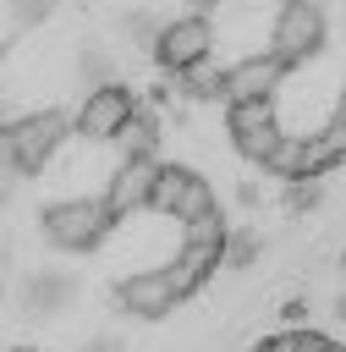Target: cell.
I'll use <instances>...</instances> for the list:
<instances>
[{
  "mask_svg": "<svg viewBox=\"0 0 346 352\" xmlns=\"http://www.w3.org/2000/svg\"><path fill=\"white\" fill-rule=\"evenodd\" d=\"M121 170V160H115V148L110 143H99V138H66L60 148H55V160L44 165V182H49V192H55V204L60 198H99L93 187L104 182L110 187V176Z\"/></svg>",
  "mask_w": 346,
  "mask_h": 352,
  "instance_id": "cell-1",
  "label": "cell"
},
{
  "mask_svg": "<svg viewBox=\"0 0 346 352\" xmlns=\"http://www.w3.org/2000/svg\"><path fill=\"white\" fill-rule=\"evenodd\" d=\"M60 143H66V116L60 110H33V116H22L0 132V165H16V170L33 176L55 160Z\"/></svg>",
  "mask_w": 346,
  "mask_h": 352,
  "instance_id": "cell-2",
  "label": "cell"
},
{
  "mask_svg": "<svg viewBox=\"0 0 346 352\" xmlns=\"http://www.w3.org/2000/svg\"><path fill=\"white\" fill-rule=\"evenodd\" d=\"M115 231V209L104 204V198H60V204H49L44 209V236L55 242V248H93V242H104Z\"/></svg>",
  "mask_w": 346,
  "mask_h": 352,
  "instance_id": "cell-3",
  "label": "cell"
},
{
  "mask_svg": "<svg viewBox=\"0 0 346 352\" xmlns=\"http://www.w3.org/2000/svg\"><path fill=\"white\" fill-rule=\"evenodd\" d=\"M319 44H324V11H319V0H280L275 6V38H269V50L286 66H302V60L319 55Z\"/></svg>",
  "mask_w": 346,
  "mask_h": 352,
  "instance_id": "cell-4",
  "label": "cell"
},
{
  "mask_svg": "<svg viewBox=\"0 0 346 352\" xmlns=\"http://www.w3.org/2000/svg\"><path fill=\"white\" fill-rule=\"evenodd\" d=\"M231 143L253 160V165H269L275 160V148L291 138L286 126H280V110H275V99H247V104H231Z\"/></svg>",
  "mask_w": 346,
  "mask_h": 352,
  "instance_id": "cell-5",
  "label": "cell"
},
{
  "mask_svg": "<svg viewBox=\"0 0 346 352\" xmlns=\"http://www.w3.org/2000/svg\"><path fill=\"white\" fill-rule=\"evenodd\" d=\"M214 55V22L209 16H181V22H165V38L154 50V60L165 72H192L198 60Z\"/></svg>",
  "mask_w": 346,
  "mask_h": 352,
  "instance_id": "cell-6",
  "label": "cell"
},
{
  "mask_svg": "<svg viewBox=\"0 0 346 352\" xmlns=\"http://www.w3.org/2000/svg\"><path fill=\"white\" fill-rule=\"evenodd\" d=\"M286 60L269 50V55H253V60H236L225 72V104H247V99H275L280 82H286Z\"/></svg>",
  "mask_w": 346,
  "mask_h": 352,
  "instance_id": "cell-7",
  "label": "cell"
},
{
  "mask_svg": "<svg viewBox=\"0 0 346 352\" xmlns=\"http://www.w3.org/2000/svg\"><path fill=\"white\" fill-rule=\"evenodd\" d=\"M132 116H137V110H132V94H126L121 82H110V88H93V94L82 99V110H77V132L110 143Z\"/></svg>",
  "mask_w": 346,
  "mask_h": 352,
  "instance_id": "cell-8",
  "label": "cell"
},
{
  "mask_svg": "<svg viewBox=\"0 0 346 352\" xmlns=\"http://www.w3.org/2000/svg\"><path fill=\"white\" fill-rule=\"evenodd\" d=\"M154 187H159V165L154 160H121V170L104 187V204L115 209V220L121 214H143V209H154Z\"/></svg>",
  "mask_w": 346,
  "mask_h": 352,
  "instance_id": "cell-9",
  "label": "cell"
},
{
  "mask_svg": "<svg viewBox=\"0 0 346 352\" xmlns=\"http://www.w3.org/2000/svg\"><path fill=\"white\" fill-rule=\"evenodd\" d=\"M176 302H181V292H176V280H170V270H132V275L121 280V308L137 314V319H159V314L176 308Z\"/></svg>",
  "mask_w": 346,
  "mask_h": 352,
  "instance_id": "cell-10",
  "label": "cell"
},
{
  "mask_svg": "<svg viewBox=\"0 0 346 352\" xmlns=\"http://www.w3.org/2000/svg\"><path fill=\"white\" fill-rule=\"evenodd\" d=\"M22 302H27L33 319H55V314H66V308L77 302V280L60 275V270H38V275L22 286Z\"/></svg>",
  "mask_w": 346,
  "mask_h": 352,
  "instance_id": "cell-11",
  "label": "cell"
},
{
  "mask_svg": "<svg viewBox=\"0 0 346 352\" xmlns=\"http://www.w3.org/2000/svg\"><path fill=\"white\" fill-rule=\"evenodd\" d=\"M346 160V132L330 121L324 132H313V138H302V176H324L330 165H341ZM297 176V182H302Z\"/></svg>",
  "mask_w": 346,
  "mask_h": 352,
  "instance_id": "cell-12",
  "label": "cell"
},
{
  "mask_svg": "<svg viewBox=\"0 0 346 352\" xmlns=\"http://www.w3.org/2000/svg\"><path fill=\"white\" fill-rule=\"evenodd\" d=\"M154 143H159V126H154V116H143V110L110 138L115 160H154Z\"/></svg>",
  "mask_w": 346,
  "mask_h": 352,
  "instance_id": "cell-13",
  "label": "cell"
},
{
  "mask_svg": "<svg viewBox=\"0 0 346 352\" xmlns=\"http://www.w3.org/2000/svg\"><path fill=\"white\" fill-rule=\"evenodd\" d=\"M192 176H198V170H181V165H165V170H159V187H154V209L176 220V204H181V192H187V182H192Z\"/></svg>",
  "mask_w": 346,
  "mask_h": 352,
  "instance_id": "cell-14",
  "label": "cell"
},
{
  "mask_svg": "<svg viewBox=\"0 0 346 352\" xmlns=\"http://www.w3.org/2000/svg\"><path fill=\"white\" fill-rule=\"evenodd\" d=\"M121 38H126V44H137V50H159L165 28H159L148 11H132V16H121Z\"/></svg>",
  "mask_w": 346,
  "mask_h": 352,
  "instance_id": "cell-15",
  "label": "cell"
},
{
  "mask_svg": "<svg viewBox=\"0 0 346 352\" xmlns=\"http://www.w3.org/2000/svg\"><path fill=\"white\" fill-rule=\"evenodd\" d=\"M77 72H82L93 88H110V82H121V66H115V55H104V50H82V55H77Z\"/></svg>",
  "mask_w": 346,
  "mask_h": 352,
  "instance_id": "cell-16",
  "label": "cell"
},
{
  "mask_svg": "<svg viewBox=\"0 0 346 352\" xmlns=\"http://www.w3.org/2000/svg\"><path fill=\"white\" fill-rule=\"evenodd\" d=\"M55 11V0H5V38L16 33V28H33V22H44Z\"/></svg>",
  "mask_w": 346,
  "mask_h": 352,
  "instance_id": "cell-17",
  "label": "cell"
},
{
  "mask_svg": "<svg viewBox=\"0 0 346 352\" xmlns=\"http://www.w3.org/2000/svg\"><path fill=\"white\" fill-rule=\"evenodd\" d=\"M187 77V88L198 94V99H225V72L220 66H209V60H198L192 72H181Z\"/></svg>",
  "mask_w": 346,
  "mask_h": 352,
  "instance_id": "cell-18",
  "label": "cell"
},
{
  "mask_svg": "<svg viewBox=\"0 0 346 352\" xmlns=\"http://www.w3.org/2000/svg\"><path fill=\"white\" fill-rule=\"evenodd\" d=\"M253 258H258V236L253 231H231L225 236V270H253Z\"/></svg>",
  "mask_w": 346,
  "mask_h": 352,
  "instance_id": "cell-19",
  "label": "cell"
},
{
  "mask_svg": "<svg viewBox=\"0 0 346 352\" xmlns=\"http://www.w3.org/2000/svg\"><path fill=\"white\" fill-rule=\"evenodd\" d=\"M291 352H330V341L319 330H291Z\"/></svg>",
  "mask_w": 346,
  "mask_h": 352,
  "instance_id": "cell-20",
  "label": "cell"
},
{
  "mask_svg": "<svg viewBox=\"0 0 346 352\" xmlns=\"http://www.w3.org/2000/svg\"><path fill=\"white\" fill-rule=\"evenodd\" d=\"M82 352H121V341H88Z\"/></svg>",
  "mask_w": 346,
  "mask_h": 352,
  "instance_id": "cell-21",
  "label": "cell"
},
{
  "mask_svg": "<svg viewBox=\"0 0 346 352\" xmlns=\"http://www.w3.org/2000/svg\"><path fill=\"white\" fill-rule=\"evenodd\" d=\"M335 126L346 132V88H341V99H335Z\"/></svg>",
  "mask_w": 346,
  "mask_h": 352,
  "instance_id": "cell-22",
  "label": "cell"
},
{
  "mask_svg": "<svg viewBox=\"0 0 346 352\" xmlns=\"http://www.w3.org/2000/svg\"><path fill=\"white\" fill-rule=\"evenodd\" d=\"M330 314H335V319H346V297H335V308H330Z\"/></svg>",
  "mask_w": 346,
  "mask_h": 352,
  "instance_id": "cell-23",
  "label": "cell"
},
{
  "mask_svg": "<svg viewBox=\"0 0 346 352\" xmlns=\"http://www.w3.org/2000/svg\"><path fill=\"white\" fill-rule=\"evenodd\" d=\"M5 352H33V346H5Z\"/></svg>",
  "mask_w": 346,
  "mask_h": 352,
  "instance_id": "cell-24",
  "label": "cell"
},
{
  "mask_svg": "<svg viewBox=\"0 0 346 352\" xmlns=\"http://www.w3.org/2000/svg\"><path fill=\"white\" fill-rule=\"evenodd\" d=\"M198 6H225V0H198Z\"/></svg>",
  "mask_w": 346,
  "mask_h": 352,
  "instance_id": "cell-25",
  "label": "cell"
},
{
  "mask_svg": "<svg viewBox=\"0 0 346 352\" xmlns=\"http://www.w3.org/2000/svg\"><path fill=\"white\" fill-rule=\"evenodd\" d=\"M330 352H346V346H330Z\"/></svg>",
  "mask_w": 346,
  "mask_h": 352,
  "instance_id": "cell-26",
  "label": "cell"
}]
</instances>
